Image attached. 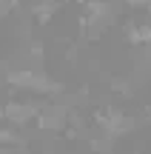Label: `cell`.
Listing matches in <instances>:
<instances>
[{
  "label": "cell",
  "instance_id": "4",
  "mask_svg": "<svg viewBox=\"0 0 151 154\" xmlns=\"http://www.w3.org/2000/svg\"><path fill=\"white\" fill-rule=\"evenodd\" d=\"M125 3H128L131 9H146V6H148V0H125Z\"/></svg>",
  "mask_w": 151,
  "mask_h": 154
},
{
  "label": "cell",
  "instance_id": "3",
  "mask_svg": "<svg viewBox=\"0 0 151 154\" xmlns=\"http://www.w3.org/2000/svg\"><path fill=\"white\" fill-rule=\"evenodd\" d=\"M54 11H57V3H54V0H40V3H34V17H37L40 23L51 20Z\"/></svg>",
  "mask_w": 151,
  "mask_h": 154
},
{
  "label": "cell",
  "instance_id": "2",
  "mask_svg": "<svg viewBox=\"0 0 151 154\" xmlns=\"http://www.w3.org/2000/svg\"><path fill=\"white\" fill-rule=\"evenodd\" d=\"M68 123V114L60 103H51V106H40V114H37V128L43 131H60L63 126Z\"/></svg>",
  "mask_w": 151,
  "mask_h": 154
},
{
  "label": "cell",
  "instance_id": "1",
  "mask_svg": "<svg viewBox=\"0 0 151 154\" xmlns=\"http://www.w3.org/2000/svg\"><path fill=\"white\" fill-rule=\"evenodd\" d=\"M6 83L11 88H17V91H26V94H54V91H60V86L54 80H49L43 72H37V69H11L6 74Z\"/></svg>",
  "mask_w": 151,
  "mask_h": 154
},
{
  "label": "cell",
  "instance_id": "5",
  "mask_svg": "<svg viewBox=\"0 0 151 154\" xmlns=\"http://www.w3.org/2000/svg\"><path fill=\"white\" fill-rule=\"evenodd\" d=\"M3 123H6V109L0 106V126H3Z\"/></svg>",
  "mask_w": 151,
  "mask_h": 154
}]
</instances>
